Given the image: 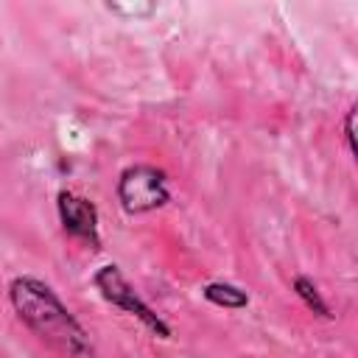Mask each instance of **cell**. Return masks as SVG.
<instances>
[{
    "label": "cell",
    "mask_w": 358,
    "mask_h": 358,
    "mask_svg": "<svg viewBox=\"0 0 358 358\" xmlns=\"http://www.w3.org/2000/svg\"><path fill=\"white\" fill-rule=\"evenodd\" d=\"M14 313L64 358H95L87 330L56 296V291L36 277H14L8 285Z\"/></svg>",
    "instance_id": "obj_1"
},
{
    "label": "cell",
    "mask_w": 358,
    "mask_h": 358,
    "mask_svg": "<svg viewBox=\"0 0 358 358\" xmlns=\"http://www.w3.org/2000/svg\"><path fill=\"white\" fill-rule=\"evenodd\" d=\"M95 288L101 291V296L106 299V302H112L115 308H120L123 313H129V316H134L145 330H151L154 336H159V338H171V324L145 302V299H140V294L134 291V285L123 277V271L117 268V266H101L98 271H95Z\"/></svg>",
    "instance_id": "obj_2"
},
{
    "label": "cell",
    "mask_w": 358,
    "mask_h": 358,
    "mask_svg": "<svg viewBox=\"0 0 358 358\" xmlns=\"http://www.w3.org/2000/svg\"><path fill=\"white\" fill-rule=\"evenodd\" d=\"M168 199V176L154 165H131L117 179V201L129 215H143L157 207H165Z\"/></svg>",
    "instance_id": "obj_3"
},
{
    "label": "cell",
    "mask_w": 358,
    "mask_h": 358,
    "mask_svg": "<svg viewBox=\"0 0 358 358\" xmlns=\"http://www.w3.org/2000/svg\"><path fill=\"white\" fill-rule=\"evenodd\" d=\"M56 210H59V221H62V227H64L67 235L84 241L92 249L101 246L98 210H95V204L90 199H84L78 193H70V190H62L59 193V201H56Z\"/></svg>",
    "instance_id": "obj_4"
},
{
    "label": "cell",
    "mask_w": 358,
    "mask_h": 358,
    "mask_svg": "<svg viewBox=\"0 0 358 358\" xmlns=\"http://www.w3.org/2000/svg\"><path fill=\"white\" fill-rule=\"evenodd\" d=\"M201 296L218 308H227V310H241L249 305V294L241 291L238 285L232 282H224V280H215V282H207L201 288Z\"/></svg>",
    "instance_id": "obj_5"
},
{
    "label": "cell",
    "mask_w": 358,
    "mask_h": 358,
    "mask_svg": "<svg viewBox=\"0 0 358 358\" xmlns=\"http://www.w3.org/2000/svg\"><path fill=\"white\" fill-rule=\"evenodd\" d=\"M294 294L302 299V305H305V308H308L313 316H322V319H333V313H330V305L324 302V296H322L319 285H316L310 277H305V274L294 277Z\"/></svg>",
    "instance_id": "obj_6"
},
{
    "label": "cell",
    "mask_w": 358,
    "mask_h": 358,
    "mask_svg": "<svg viewBox=\"0 0 358 358\" xmlns=\"http://www.w3.org/2000/svg\"><path fill=\"white\" fill-rule=\"evenodd\" d=\"M106 8L112 14H120V17H151L157 11V3H145V0H134V3H106Z\"/></svg>",
    "instance_id": "obj_7"
},
{
    "label": "cell",
    "mask_w": 358,
    "mask_h": 358,
    "mask_svg": "<svg viewBox=\"0 0 358 358\" xmlns=\"http://www.w3.org/2000/svg\"><path fill=\"white\" fill-rule=\"evenodd\" d=\"M352 120H355V109H350V112H347V117H344V143H347L350 154L355 151V145H352Z\"/></svg>",
    "instance_id": "obj_8"
}]
</instances>
